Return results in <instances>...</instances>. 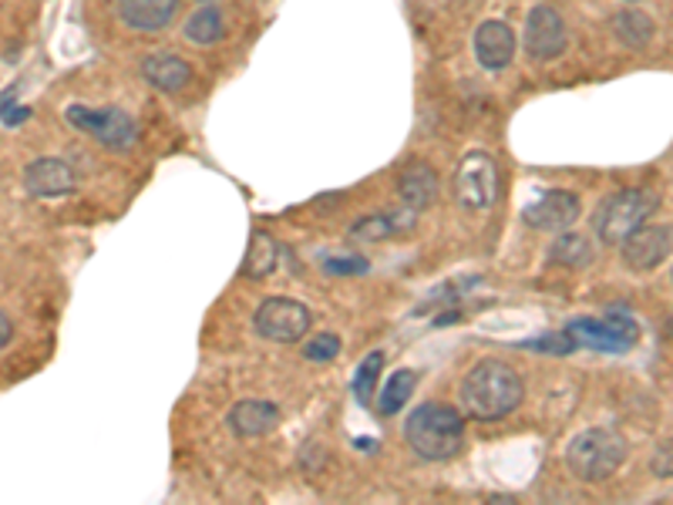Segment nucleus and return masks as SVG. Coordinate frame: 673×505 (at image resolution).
Instances as JSON below:
<instances>
[{
  "label": "nucleus",
  "instance_id": "9b49d317",
  "mask_svg": "<svg viewBox=\"0 0 673 505\" xmlns=\"http://www.w3.org/2000/svg\"><path fill=\"white\" fill-rule=\"evenodd\" d=\"M619 246H623V263L630 269H637V273L657 269L670 256V226H647L643 222Z\"/></svg>",
  "mask_w": 673,
  "mask_h": 505
},
{
  "label": "nucleus",
  "instance_id": "b1692460",
  "mask_svg": "<svg viewBox=\"0 0 673 505\" xmlns=\"http://www.w3.org/2000/svg\"><path fill=\"white\" fill-rule=\"evenodd\" d=\"M381 367H384V354L381 351H371L361 364H357V375H353V394L361 404H368L374 398V388H378V378H381Z\"/></svg>",
  "mask_w": 673,
  "mask_h": 505
},
{
  "label": "nucleus",
  "instance_id": "9d476101",
  "mask_svg": "<svg viewBox=\"0 0 673 505\" xmlns=\"http://www.w3.org/2000/svg\"><path fill=\"white\" fill-rule=\"evenodd\" d=\"M576 219H579V196L569 190L543 193L522 209V222L529 229H538V233H559V229H569Z\"/></svg>",
  "mask_w": 673,
  "mask_h": 505
},
{
  "label": "nucleus",
  "instance_id": "5701e85b",
  "mask_svg": "<svg viewBox=\"0 0 673 505\" xmlns=\"http://www.w3.org/2000/svg\"><path fill=\"white\" fill-rule=\"evenodd\" d=\"M222 34H227V21H222V11L212 8V4H202L189 21H186V37L193 44H199V48H209V44H216Z\"/></svg>",
  "mask_w": 673,
  "mask_h": 505
},
{
  "label": "nucleus",
  "instance_id": "6e6552de",
  "mask_svg": "<svg viewBox=\"0 0 673 505\" xmlns=\"http://www.w3.org/2000/svg\"><path fill=\"white\" fill-rule=\"evenodd\" d=\"M68 125L78 131L95 135V139L108 149H128L135 142V122L121 108H88V105H71L65 112Z\"/></svg>",
  "mask_w": 673,
  "mask_h": 505
},
{
  "label": "nucleus",
  "instance_id": "dca6fc26",
  "mask_svg": "<svg viewBox=\"0 0 673 505\" xmlns=\"http://www.w3.org/2000/svg\"><path fill=\"white\" fill-rule=\"evenodd\" d=\"M397 196L415 213L428 209L438 199V172L428 162H411L397 175Z\"/></svg>",
  "mask_w": 673,
  "mask_h": 505
},
{
  "label": "nucleus",
  "instance_id": "bb28decb",
  "mask_svg": "<svg viewBox=\"0 0 673 505\" xmlns=\"http://www.w3.org/2000/svg\"><path fill=\"white\" fill-rule=\"evenodd\" d=\"M653 475H657V479H670V475H673V466H670V441L657 445V455H653Z\"/></svg>",
  "mask_w": 673,
  "mask_h": 505
},
{
  "label": "nucleus",
  "instance_id": "6ab92c4d",
  "mask_svg": "<svg viewBox=\"0 0 673 505\" xmlns=\"http://www.w3.org/2000/svg\"><path fill=\"white\" fill-rule=\"evenodd\" d=\"M277 263H280V246H277V240L269 237V233H263V229H256V233L250 237V250H246V260H243V277H250V280H263V277H269V273L277 269Z\"/></svg>",
  "mask_w": 673,
  "mask_h": 505
},
{
  "label": "nucleus",
  "instance_id": "393cba45",
  "mask_svg": "<svg viewBox=\"0 0 673 505\" xmlns=\"http://www.w3.org/2000/svg\"><path fill=\"white\" fill-rule=\"evenodd\" d=\"M337 354H340V337H334V334H317L303 347L306 360H334Z\"/></svg>",
  "mask_w": 673,
  "mask_h": 505
},
{
  "label": "nucleus",
  "instance_id": "4468645a",
  "mask_svg": "<svg viewBox=\"0 0 673 505\" xmlns=\"http://www.w3.org/2000/svg\"><path fill=\"white\" fill-rule=\"evenodd\" d=\"M227 422L236 438H263L280 425V408L274 401H240Z\"/></svg>",
  "mask_w": 673,
  "mask_h": 505
},
{
  "label": "nucleus",
  "instance_id": "20e7f679",
  "mask_svg": "<svg viewBox=\"0 0 673 505\" xmlns=\"http://www.w3.org/2000/svg\"><path fill=\"white\" fill-rule=\"evenodd\" d=\"M660 206V196L653 190H619L610 199H603L596 213V237L606 246H619L637 226H643Z\"/></svg>",
  "mask_w": 673,
  "mask_h": 505
},
{
  "label": "nucleus",
  "instance_id": "423d86ee",
  "mask_svg": "<svg viewBox=\"0 0 673 505\" xmlns=\"http://www.w3.org/2000/svg\"><path fill=\"white\" fill-rule=\"evenodd\" d=\"M455 199L468 213H488L499 199V165L488 152H465L455 169Z\"/></svg>",
  "mask_w": 673,
  "mask_h": 505
},
{
  "label": "nucleus",
  "instance_id": "412c9836",
  "mask_svg": "<svg viewBox=\"0 0 673 505\" xmlns=\"http://www.w3.org/2000/svg\"><path fill=\"white\" fill-rule=\"evenodd\" d=\"M415 388H418V371H411V367H401V371H394L384 381V388L378 394V411L384 418L397 415V411L408 404V398L415 394Z\"/></svg>",
  "mask_w": 673,
  "mask_h": 505
},
{
  "label": "nucleus",
  "instance_id": "39448f33",
  "mask_svg": "<svg viewBox=\"0 0 673 505\" xmlns=\"http://www.w3.org/2000/svg\"><path fill=\"white\" fill-rule=\"evenodd\" d=\"M562 334L569 337L572 347H590V351H603V354H626L637 344L640 328H637V320L630 313L610 310L606 317L572 320Z\"/></svg>",
  "mask_w": 673,
  "mask_h": 505
},
{
  "label": "nucleus",
  "instance_id": "0eeeda50",
  "mask_svg": "<svg viewBox=\"0 0 673 505\" xmlns=\"http://www.w3.org/2000/svg\"><path fill=\"white\" fill-rule=\"evenodd\" d=\"M310 324H313L310 307L293 297H266L253 317L256 334L269 344H297L310 334Z\"/></svg>",
  "mask_w": 673,
  "mask_h": 505
},
{
  "label": "nucleus",
  "instance_id": "c85d7f7f",
  "mask_svg": "<svg viewBox=\"0 0 673 505\" xmlns=\"http://www.w3.org/2000/svg\"><path fill=\"white\" fill-rule=\"evenodd\" d=\"M31 118V108H11V112H4V122L8 125H21V122H27Z\"/></svg>",
  "mask_w": 673,
  "mask_h": 505
},
{
  "label": "nucleus",
  "instance_id": "7ed1b4c3",
  "mask_svg": "<svg viewBox=\"0 0 673 505\" xmlns=\"http://www.w3.org/2000/svg\"><path fill=\"white\" fill-rule=\"evenodd\" d=\"M626 462V438L616 428H587L566 448V469L579 482H606Z\"/></svg>",
  "mask_w": 673,
  "mask_h": 505
},
{
  "label": "nucleus",
  "instance_id": "cd10ccee",
  "mask_svg": "<svg viewBox=\"0 0 673 505\" xmlns=\"http://www.w3.org/2000/svg\"><path fill=\"white\" fill-rule=\"evenodd\" d=\"M11 337H14V324H11V317L0 310V351L11 344Z\"/></svg>",
  "mask_w": 673,
  "mask_h": 505
},
{
  "label": "nucleus",
  "instance_id": "a211bd4d",
  "mask_svg": "<svg viewBox=\"0 0 673 505\" xmlns=\"http://www.w3.org/2000/svg\"><path fill=\"white\" fill-rule=\"evenodd\" d=\"M142 78L152 88L165 91V95H175V91H183L193 81V65L175 55H149L142 61Z\"/></svg>",
  "mask_w": 673,
  "mask_h": 505
},
{
  "label": "nucleus",
  "instance_id": "f8f14e48",
  "mask_svg": "<svg viewBox=\"0 0 673 505\" xmlns=\"http://www.w3.org/2000/svg\"><path fill=\"white\" fill-rule=\"evenodd\" d=\"M475 58L485 71H502L515 58V31L506 21H485L475 31Z\"/></svg>",
  "mask_w": 673,
  "mask_h": 505
},
{
  "label": "nucleus",
  "instance_id": "1a4fd4ad",
  "mask_svg": "<svg viewBox=\"0 0 673 505\" xmlns=\"http://www.w3.org/2000/svg\"><path fill=\"white\" fill-rule=\"evenodd\" d=\"M566 21L553 4H535L525 18V55L532 61H556L566 51Z\"/></svg>",
  "mask_w": 673,
  "mask_h": 505
},
{
  "label": "nucleus",
  "instance_id": "ddd939ff",
  "mask_svg": "<svg viewBox=\"0 0 673 505\" xmlns=\"http://www.w3.org/2000/svg\"><path fill=\"white\" fill-rule=\"evenodd\" d=\"M24 190L34 199H58L74 190V169L61 159H34L24 169Z\"/></svg>",
  "mask_w": 673,
  "mask_h": 505
},
{
  "label": "nucleus",
  "instance_id": "c756f323",
  "mask_svg": "<svg viewBox=\"0 0 673 505\" xmlns=\"http://www.w3.org/2000/svg\"><path fill=\"white\" fill-rule=\"evenodd\" d=\"M199 4H209V0H199Z\"/></svg>",
  "mask_w": 673,
  "mask_h": 505
},
{
  "label": "nucleus",
  "instance_id": "aec40b11",
  "mask_svg": "<svg viewBox=\"0 0 673 505\" xmlns=\"http://www.w3.org/2000/svg\"><path fill=\"white\" fill-rule=\"evenodd\" d=\"M610 27H613V37L619 44H626V48H647L657 34L650 14H643V11H619V14H613Z\"/></svg>",
  "mask_w": 673,
  "mask_h": 505
},
{
  "label": "nucleus",
  "instance_id": "4be33fe9",
  "mask_svg": "<svg viewBox=\"0 0 673 505\" xmlns=\"http://www.w3.org/2000/svg\"><path fill=\"white\" fill-rule=\"evenodd\" d=\"M549 260L559 263V266L579 269V266H590V263L596 260V250H593V243L582 237V233H562V237L553 243Z\"/></svg>",
  "mask_w": 673,
  "mask_h": 505
},
{
  "label": "nucleus",
  "instance_id": "f257e3e1",
  "mask_svg": "<svg viewBox=\"0 0 673 505\" xmlns=\"http://www.w3.org/2000/svg\"><path fill=\"white\" fill-rule=\"evenodd\" d=\"M522 398H525L522 378L512 371L506 360H491V357L475 364L472 371L462 378V388H459L462 411L472 422H481V425L509 418L512 411L522 404Z\"/></svg>",
  "mask_w": 673,
  "mask_h": 505
},
{
  "label": "nucleus",
  "instance_id": "f3484780",
  "mask_svg": "<svg viewBox=\"0 0 673 505\" xmlns=\"http://www.w3.org/2000/svg\"><path fill=\"white\" fill-rule=\"evenodd\" d=\"M418 213L415 209H397V213H374V216H364V219H357L350 226V237L353 240H361V243H384L397 233H408V229L415 226Z\"/></svg>",
  "mask_w": 673,
  "mask_h": 505
},
{
  "label": "nucleus",
  "instance_id": "f03ea898",
  "mask_svg": "<svg viewBox=\"0 0 673 505\" xmlns=\"http://www.w3.org/2000/svg\"><path fill=\"white\" fill-rule=\"evenodd\" d=\"M404 441L425 462H448L465 445V418L455 408L428 401L415 408L408 422H404Z\"/></svg>",
  "mask_w": 673,
  "mask_h": 505
},
{
  "label": "nucleus",
  "instance_id": "a878e982",
  "mask_svg": "<svg viewBox=\"0 0 673 505\" xmlns=\"http://www.w3.org/2000/svg\"><path fill=\"white\" fill-rule=\"evenodd\" d=\"M324 269L334 273V277H357V273H368L371 263L364 256H340V260H327Z\"/></svg>",
  "mask_w": 673,
  "mask_h": 505
},
{
  "label": "nucleus",
  "instance_id": "2eb2a0df",
  "mask_svg": "<svg viewBox=\"0 0 673 505\" xmlns=\"http://www.w3.org/2000/svg\"><path fill=\"white\" fill-rule=\"evenodd\" d=\"M178 0H118V18L131 31H162L172 24Z\"/></svg>",
  "mask_w": 673,
  "mask_h": 505
}]
</instances>
